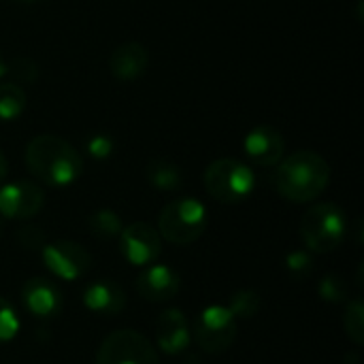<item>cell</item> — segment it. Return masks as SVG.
I'll return each instance as SVG.
<instances>
[{"mask_svg": "<svg viewBox=\"0 0 364 364\" xmlns=\"http://www.w3.org/2000/svg\"><path fill=\"white\" fill-rule=\"evenodd\" d=\"M343 328L348 339L360 348L364 343V305L360 299H352L348 303L343 314Z\"/></svg>", "mask_w": 364, "mask_h": 364, "instance_id": "ffe728a7", "label": "cell"}, {"mask_svg": "<svg viewBox=\"0 0 364 364\" xmlns=\"http://www.w3.org/2000/svg\"><path fill=\"white\" fill-rule=\"evenodd\" d=\"M331 181L328 162L309 149H301L282 158L273 175L275 190L290 203H311L316 200Z\"/></svg>", "mask_w": 364, "mask_h": 364, "instance_id": "7a4b0ae2", "label": "cell"}, {"mask_svg": "<svg viewBox=\"0 0 364 364\" xmlns=\"http://www.w3.org/2000/svg\"><path fill=\"white\" fill-rule=\"evenodd\" d=\"M192 337L200 350L209 354H222L237 339V318L228 305H209L196 316Z\"/></svg>", "mask_w": 364, "mask_h": 364, "instance_id": "8992f818", "label": "cell"}, {"mask_svg": "<svg viewBox=\"0 0 364 364\" xmlns=\"http://www.w3.org/2000/svg\"><path fill=\"white\" fill-rule=\"evenodd\" d=\"M96 364H160L156 348L136 331L111 333L96 352Z\"/></svg>", "mask_w": 364, "mask_h": 364, "instance_id": "52a82bcc", "label": "cell"}, {"mask_svg": "<svg viewBox=\"0 0 364 364\" xmlns=\"http://www.w3.org/2000/svg\"><path fill=\"white\" fill-rule=\"evenodd\" d=\"M85 151L96 160H107L113 154V141L107 134H92L85 141Z\"/></svg>", "mask_w": 364, "mask_h": 364, "instance_id": "d4e9b609", "label": "cell"}, {"mask_svg": "<svg viewBox=\"0 0 364 364\" xmlns=\"http://www.w3.org/2000/svg\"><path fill=\"white\" fill-rule=\"evenodd\" d=\"M318 292H320V299L326 303H343L350 296V288H348L346 279L339 275H326L320 282Z\"/></svg>", "mask_w": 364, "mask_h": 364, "instance_id": "7402d4cb", "label": "cell"}, {"mask_svg": "<svg viewBox=\"0 0 364 364\" xmlns=\"http://www.w3.org/2000/svg\"><path fill=\"white\" fill-rule=\"evenodd\" d=\"M286 269L290 271L292 277L301 279V277H307L311 271H314V258H311V252H290L286 256Z\"/></svg>", "mask_w": 364, "mask_h": 364, "instance_id": "cb8c5ba5", "label": "cell"}, {"mask_svg": "<svg viewBox=\"0 0 364 364\" xmlns=\"http://www.w3.org/2000/svg\"><path fill=\"white\" fill-rule=\"evenodd\" d=\"M19 318H17V311L13 309V305L0 296V343H6V341H13L19 333Z\"/></svg>", "mask_w": 364, "mask_h": 364, "instance_id": "603a6c76", "label": "cell"}, {"mask_svg": "<svg viewBox=\"0 0 364 364\" xmlns=\"http://www.w3.org/2000/svg\"><path fill=\"white\" fill-rule=\"evenodd\" d=\"M0 232H2V222H0Z\"/></svg>", "mask_w": 364, "mask_h": 364, "instance_id": "f546056e", "label": "cell"}, {"mask_svg": "<svg viewBox=\"0 0 364 364\" xmlns=\"http://www.w3.org/2000/svg\"><path fill=\"white\" fill-rule=\"evenodd\" d=\"M83 305L92 314L111 318L126 309V294L115 282L98 279L83 290Z\"/></svg>", "mask_w": 364, "mask_h": 364, "instance_id": "2e32d148", "label": "cell"}, {"mask_svg": "<svg viewBox=\"0 0 364 364\" xmlns=\"http://www.w3.org/2000/svg\"><path fill=\"white\" fill-rule=\"evenodd\" d=\"M45 205V194L34 181H13L0 188V215L6 220H30Z\"/></svg>", "mask_w": 364, "mask_h": 364, "instance_id": "30bf717a", "label": "cell"}, {"mask_svg": "<svg viewBox=\"0 0 364 364\" xmlns=\"http://www.w3.org/2000/svg\"><path fill=\"white\" fill-rule=\"evenodd\" d=\"M139 294L149 303H166L173 301L181 290L179 273L166 264H147L136 279Z\"/></svg>", "mask_w": 364, "mask_h": 364, "instance_id": "8fae6325", "label": "cell"}, {"mask_svg": "<svg viewBox=\"0 0 364 364\" xmlns=\"http://www.w3.org/2000/svg\"><path fill=\"white\" fill-rule=\"evenodd\" d=\"M19 239H23L28 247H43V235L38 232V228H23L19 232Z\"/></svg>", "mask_w": 364, "mask_h": 364, "instance_id": "484cf974", "label": "cell"}, {"mask_svg": "<svg viewBox=\"0 0 364 364\" xmlns=\"http://www.w3.org/2000/svg\"><path fill=\"white\" fill-rule=\"evenodd\" d=\"M41 258L47 271L62 282H75L83 277L92 267L90 252L81 243H75V241L47 243L41 247Z\"/></svg>", "mask_w": 364, "mask_h": 364, "instance_id": "ba28073f", "label": "cell"}, {"mask_svg": "<svg viewBox=\"0 0 364 364\" xmlns=\"http://www.w3.org/2000/svg\"><path fill=\"white\" fill-rule=\"evenodd\" d=\"M90 224V230L98 237V239H117L124 224H122V218L111 211V209H98L90 215L87 220Z\"/></svg>", "mask_w": 364, "mask_h": 364, "instance_id": "d6986e66", "label": "cell"}, {"mask_svg": "<svg viewBox=\"0 0 364 364\" xmlns=\"http://www.w3.org/2000/svg\"><path fill=\"white\" fill-rule=\"evenodd\" d=\"M6 70H9V68H6V62H4V58H2V53H0V79L6 75Z\"/></svg>", "mask_w": 364, "mask_h": 364, "instance_id": "83f0119b", "label": "cell"}, {"mask_svg": "<svg viewBox=\"0 0 364 364\" xmlns=\"http://www.w3.org/2000/svg\"><path fill=\"white\" fill-rule=\"evenodd\" d=\"M26 166L36 181L49 188L73 186L83 173L79 151L55 134H38L28 143Z\"/></svg>", "mask_w": 364, "mask_h": 364, "instance_id": "6da1fadb", "label": "cell"}, {"mask_svg": "<svg viewBox=\"0 0 364 364\" xmlns=\"http://www.w3.org/2000/svg\"><path fill=\"white\" fill-rule=\"evenodd\" d=\"M6 173H9V162H6L4 154L0 151V186H2V181L6 179Z\"/></svg>", "mask_w": 364, "mask_h": 364, "instance_id": "4316f807", "label": "cell"}, {"mask_svg": "<svg viewBox=\"0 0 364 364\" xmlns=\"http://www.w3.org/2000/svg\"><path fill=\"white\" fill-rule=\"evenodd\" d=\"M149 66L147 47L141 43H122L109 58V70L119 81H134L145 75Z\"/></svg>", "mask_w": 364, "mask_h": 364, "instance_id": "9a60e30c", "label": "cell"}, {"mask_svg": "<svg viewBox=\"0 0 364 364\" xmlns=\"http://www.w3.org/2000/svg\"><path fill=\"white\" fill-rule=\"evenodd\" d=\"M156 341L162 354L179 356L192 343V328L190 320L181 309H166L158 318L156 326Z\"/></svg>", "mask_w": 364, "mask_h": 364, "instance_id": "7c38bea8", "label": "cell"}, {"mask_svg": "<svg viewBox=\"0 0 364 364\" xmlns=\"http://www.w3.org/2000/svg\"><path fill=\"white\" fill-rule=\"evenodd\" d=\"M15 2H34V0H15Z\"/></svg>", "mask_w": 364, "mask_h": 364, "instance_id": "f1b7e54d", "label": "cell"}, {"mask_svg": "<svg viewBox=\"0 0 364 364\" xmlns=\"http://www.w3.org/2000/svg\"><path fill=\"white\" fill-rule=\"evenodd\" d=\"M260 294L254 292V290H239L232 294L230 303H228V309L232 311V316L237 320H252L258 311H260Z\"/></svg>", "mask_w": 364, "mask_h": 364, "instance_id": "44dd1931", "label": "cell"}, {"mask_svg": "<svg viewBox=\"0 0 364 364\" xmlns=\"http://www.w3.org/2000/svg\"><path fill=\"white\" fill-rule=\"evenodd\" d=\"M145 177H147V181L156 190H162V192L179 190L181 183H183L181 168L177 164H173L171 160H166V158H154V160H149V164L145 166Z\"/></svg>", "mask_w": 364, "mask_h": 364, "instance_id": "e0dca14e", "label": "cell"}, {"mask_svg": "<svg viewBox=\"0 0 364 364\" xmlns=\"http://www.w3.org/2000/svg\"><path fill=\"white\" fill-rule=\"evenodd\" d=\"M284 136L273 126H256L243 139V151L247 160L258 166H275L284 158Z\"/></svg>", "mask_w": 364, "mask_h": 364, "instance_id": "4fadbf2b", "label": "cell"}, {"mask_svg": "<svg viewBox=\"0 0 364 364\" xmlns=\"http://www.w3.org/2000/svg\"><path fill=\"white\" fill-rule=\"evenodd\" d=\"M26 92L17 83H0V122H15L26 111Z\"/></svg>", "mask_w": 364, "mask_h": 364, "instance_id": "ac0fdd59", "label": "cell"}, {"mask_svg": "<svg viewBox=\"0 0 364 364\" xmlns=\"http://www.w3.org/2000/svg\"><path fill=\"white\" fill-rule=\"evenodd\" d=\"M119 252L132 267H147L154 264L162 254V237L158 228L134 222L119 232Z\"/></svg>", "mask_w": 364, "mask_h": 364, "instance_id": "9c48e42d", "label": "cell"}, {"mask_svg": "<svg viewBox=\"0 0 364 364\" xmlns=\"http://www.w3.org/2000/svg\"><path fill=\"white\" fill-rule=\"evenodd\" d=\"M209 215L200 200L177 198L171 200L158 218V232L173 245H190L207 230Z\"/></svg>", "mask_w": 364, "mask_h": 364, "instance_id": "5b68a950", "label": "cell"}, {"mask_svg": "<svg viewBox=\"0 0 364 364\" xmlns=\"http://www.w3.org/2000/svg\"><path fill=\"white\" fill-rule=\"evenodd\" d=\"M205 190L207 194L224 205H237L252 196L256 188L254 171L235 158H220L211 162L205 171Z\"/></svg>", "mask_w": 364, "mask_h": 364, "instance_id": "277c9868", "label": "cell"}, {"mask_svg": "<svg viewBox=\"0 0 364 364\" xmlns=\"http://www.w3.org/2000/svg\"><path fill=\"white\" fill-rule=\"evenodd\" d=\"M350 222L337 203H318L301 220V239L311 254L335 252L348 237Z\"/></svg>", "mask_w": 364, "mask_h": 364, "instance_id": "3957f363", "label": "cell"}, {"mask_svg": "<svg viewBox=\"0 0 364 364\" xmlns=\"http://www.w3.org/2000/svg\"><path fill=\"white\" fill-rule=\"evenodd\" d=\"M21 301L30 316L38 320L55 318L62 309V292L47 277H32L21 288Z\"/></svg>", "mask_w": 364, "mask_h": 364, "instance_id": "5bb4252c", "label": "cell"}]
</instances>
